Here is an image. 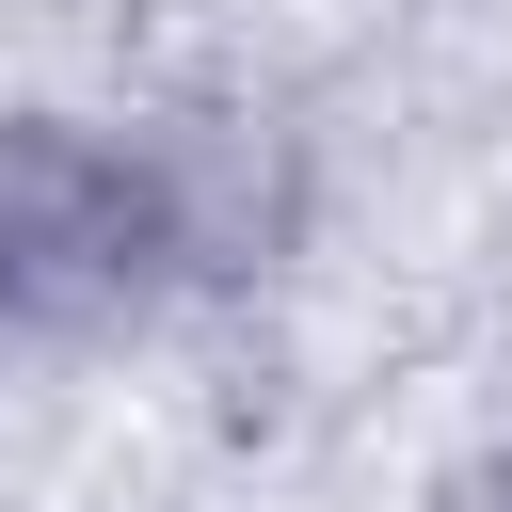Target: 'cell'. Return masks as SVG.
I'll use <instances>...</instances> for the list:
<instances>
[{
  "instance_id": "1",
  "label": "cell",
  "mask_w": 512,
  "mask_h": 512,
  "mask_svg": "<svg viewBox=\"0 0 512 512\" xmlns=\"http://www.w3.org/2000/svg\"><path fill=\"white\" fill-rule=\"evenodd\" d=\"M144 288H160V256H144V160L96 112L16 96L0 112V320L112 336Z\"/></svg>"
},
{
  "instance_id": "2",
  "label": "cell",
  "mask_w": 512,
  "mask_h": 512,
  "mask_svg": "<svg viewBox=\"0 0 512 512\" xmlns=\"http://www.w3.org/2000/svg\"><path fill=\"white\" fill-rule=\"evenodd\" d=\"M128 160H144V256L176 288H272L320 224V144L256 96H176Z\"/></svg>"
},
{
  "instance_id": "3",
  "label": "cell",
  "mask_w": 512,
  "mask_h": 512,
  "mask_svg": "<svg viewBox=\"0 0 512 512\" xmlns=\"http://www.w3.org/2000/svg\"><path fill=\"white\" fill-rule=\"evenodd\" d=\"M432 512H512V432H480V448L432 480Z\"/></svg>"
}]
</instances>
